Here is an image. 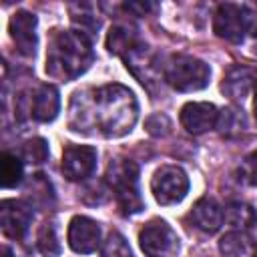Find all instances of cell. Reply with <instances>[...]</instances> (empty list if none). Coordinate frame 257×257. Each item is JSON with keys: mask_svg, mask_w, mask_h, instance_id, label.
<instances>
[{"mask_svg": "<svg viewBox=\"0 0 257 257\" xmlns=\"http://www.w3.org/2000/svg\"><path fill=\"white\" fill-rule=\"evenodd\" d=\"M139 104L122 84H102L96 88L76 90L68 106V124L76 133L122 137L137 122Z\"/></svg>", "mask_w": 257, "mask_h": 257, "instance_id": "1", "label": "cell"}, {"mask_svg": "<svg viewBox=\"0 0 257 257\" xmlns=\"http://www.w3.org/2000/svg\"><path fill=\"white\" fill-rule=\"evenodd\" d=\"M94 60L92 42L80 30H54L46 48V74L56 80H74Z\"/></svg>", "mask_w": 257, "mask_h": 257, "instance_id": "2", "label": "cell"}, {"mask_svg": "<svg viewBox=\"0 0 257 257\" xmlns=\"http://www.w3.org/2000/svg\"><path fill=\"white\" fill-rule=\"evenodd\" d=\"M106 183L122 215L139 213L145 203L139 193V167L131 159H114L106 169Z\"/></svg>", "mask_w": 257, "mask_h": 257, "instance_id": "3", "label": "cell"}, {"mask_svg": "<svg viewBox=\"0 0 257 257\" xmlns=\"http://www.w3.org/2000/svg\"><path fill=\"white\" fill-rule=\"evenodd\" d=\"M209 66L189 54H175L165 66V80L181 92H195L209 84Z\"/></svg>", "mask_w": 257, "mask_h": 257, "instance_id": "4", "label": "cell"}, {"mask_svg": "<svg viewBox=\"0 0 257 257\" xmlns=\"http://www.w3.org/2000/svg\"><path fill=\"white\" fill-rule=\"evenodd\" d=\"M151 191L161 205L181 203L189 191V177L181 167L165 165L155 171L151 179Z\"/></svg>", "mask_w": 257, "mask_h": 257, "instance_id": "5", "label": "cell"}, {"mask_svg": "<svg viewBox=\"0 0 257 257\" xmlns=\"http://www.w3.org/2000/svg\"><path fill=\"white\" fill-rule=\"evenodd\" d=\"M139 243L145 255L149 257H173L179 251L177 233L167 221L161 219H153L141 229Z\"/></svg>", "mask_w": 257, "mask_h": 257, "instance_id": "6", "label": "cell"}, {"mask_svg": "<svg viewBox=\"0 0 257 257\" xmlns=\"http://www.w3.org/2000/svg\"><path fill=\"white\" fill-rule=\"evenodd\" d=\"M213 30L219 38H225L229 42H241L247 32L243 6L235 2L219 4L215 10V18H213Z\"/></svg>", "mask_w": 257, "mask_h": 257, "instance_id": "7", "label": "cell"}, {"mask_svg": "<svg viewBox=\"0 0 257 257\" xmlns=\"http://www.w3.org/2000/svg\"><path fill=\"white\" fill-rule=\"evenodd\" d=\"M96 169V149L88 145H68L62 153V173L68 181H82Z\"/></svg>", "mask_w": 257, "mask_h": 257, "instance_id": "8", "label": "cell"}, {"mask_svg": "<svg viewBox=\"0 0 257 257\" xmlns=\"http://www.w3.org/2000/svg\"><path fill=\"white\" fill-rule=\"evenodd\" d=\"M30 221H32L30 205L16 199H4L0 203V225L6 237L22 239L30 227Z\"/></svg>", "mask_w": 257, "mask_h": 257, "instance_id": "9", "label": "cell"}, {"mask_svg": "<svg viewBox=\"0 0 257 257\" xmlns=\"http://www.w3.org/2000/svg\"><path fill=\"white\" fill-rule=\"evenodd\" d=\"M36 26H38L36 16L26 10H18L8 22L10 38L14 40L18 52L24 56H34V52H36V46H38Z\"/></svg>", "mask_w": 257, "mask_h": 257, "instance_id": "10", "label": "cell"}, {"mask_svg": "<svg viewBox=\"0 0 257 257\" xmlns=\"http://www.w3.org/2000/svg\"><path fill=\"white\" fill-rule=\"evenodd\" d=\"M68 245L76 253H92L100 243V227L96 221L76 215L68 223Z\"/></svg>", "mask_w": 257, "mask_h": 257, "instance_id": "11", "label": "cell"}, {"mask_svg": "<svg viewBox=\"0 0 257 257\" xmlns=\"http://www.w3.org/2000/svg\"><path fill=\"white\" fill-rule=\"evenodd\" d=\"M181 124L191 135H203L217 126L219 110L211 102H187L181 108Z\"/></svg>", "mask_w": 257, "mask_h": 257, "instance_id": "12", "label": "cell"}, {"mask_svg": "<svg viewBox=\"0 0 257 257\" xmlns=\"http://www.w3.org/2000/svg\"><path fill=\"white\" fill-rule=\"evenodd\" d=\"M189 219H191V223L199 231L211 235V233H217L219 231V227L223 223V211H221V207L217 205L215 199L203 197V199H199L193 205V209L189 213Z\"/></svg>", "mask_w": 257, "mask_h": 257, "instance_id": "13", "label": "cell"}, {"mask_svg": "<svg viewBox=\"0 0 257 257\" xmlns=\"http://www.w3.org/2000/svg\"><path fill=\"white\" fill-rule=\"evenodd\" d=\"M32 102V116L38 122H50L58 116L60 110V94L56 86L52 84H42L36 88V92L30 98Z\"/></svg>", "mask_w": 257, "mask_h": 257, "instance_id": "14", "label": "cell"}, {"mask_svg": "<svg viewBox=\"0 0 257 257\" xmlns=\"http://www.w3.org/2000/svg\"><path fill=\"white\" fill-rule=\"evenodd\" d=\"M124 62H126V68L143 82V84H149L155 76H157V60H155V54L149 50V46L145 44H137L131 52L124 54Z\"/></svg>", "mask_w": 257, "mask_h": 257, "instance_id": "15", "label": "cell"}, {"mask_svg": "<svg viewBox=\"0 0 257 257\" xmlns=\"http://www.w3.org/2000/svg\"><path fill=\"white\" fill-rule=\"evenodd\" d=\"M223 257H257V241L247 231H229L219 241Z\"/></svg>", "mask_w": 257, "mask_h": 257, "instance_id": "16", "label": "cell"}, {"mask_svg": "<svg viewBox=\"0 0 257 257\" xmlns=\"http://www.w3.org/2000/svg\"><path fill=\"white\" fill-rule=\"evenodd\" d=\"M253 82H255L253 70H249L247 66H233L225 74L221 90L233 100H243L249 94V90L253 88Z\"/></svg>", "mask_w": 257, "mask_h": 257, "instance_id": "17", "label": "cell"}, {"mask_svg": "<svg viewBox=\"0 0 257 257\" xmlns=\"http://www.w3.org/2000/svg\"><path fill=\"white\" fill-rule=\"evenodd\" d=\"M223 219L227 221V225H231L235 231H249L257 225V213L251 205L241 203V201H233L225 207Z\"/></svg>", "mask_w": 257, "mask_h": 257, "instance_id": "18", "label": "cell"}, {"mask_svg": "<svg viewBox=\"0 0 257 257\" xmlns=\"http://www.w3.org/2000/svg\"><path fill=\"white\" fill-rule=\"evenodd\" d=\"M137 44H139V40H137V32H135L133 26H128V24H114L108 30V36H106V48H108V52L122 54L124 56Z\"/></svg>", "mask_w": 257, "mask_h": 257, "instance_id": "19", "label": "cell"}, {"mask_svg": "<svg viewBox=\"0 0 257 257\" xmlns=\"http://www.w3.org/2000/svg\"><path fill=\"white\" fill-rule=\"evenodd\" d=\"M217 128L221 135L225 137H237L247 128V120L241 108L235 106H227L223 110H219V118H217Z\"/></svg>", "mask_w": 257, "mask_h": 257, "instance_id": "20", "label": "cell"}, {"mask_svg": "<svg viewBox=\"0 0 257 257\" xmlns=\"http://www.w3.org/2000/svg\"><path fill=\"white\" fill-rule=\"evenodd\" d=\"M24 175V167H22V159L12 155V153H2L0 157V177H2V187L4 189H12L22 181Z\"/></svg>", "mask_w": 257, "mask_h": 257, "instance_id": "21", "label": "cell"}, {"mask_svg": "<svg viewBox=\"0 0 257 257\" xmlns=\"http://www.w3.org/2000/svg\"><path fill=\"white\" fill-rule=\"evenodd\" d=\"M68 10H70V18H72V22L80 26V32L86 34V32H94V30H98L100 20H98V16L94 14V6H92V4L78 2V4H70Z\"/></svg>", "mask_w": 257, "mask_h": 257, "instance_id": "22", "label": "cell"}, {"mask_svg": "<svg viewBox=\"0 0 257 257\" xmlns=\"http://www.w3.org/2000/svg\"><path fill=\"white\" fill-rule=\"evenodd\" d=\"M36 247L44 257H56L60 253V243H58V235L52 223H44L38 231L36 237Z\"/></svg>", "mask_w": 257, "mask_h": 257, "instance_id": "23", "label": "cell"}, {"mask_svg": "<svg viewBox=\"0 0 257 257\" xmlns=\"http://www.w3.org/2000/svg\"><path fill=\"white\" fill-rule=\"evenodd\" d=\"M20 159L24 163H30V165H40L48 159V143L40 137H34L30 141H26L20 149Z\"/></svg>", "mask_w": 257, "mask_h": 257, "instance_id": "24", "label": "cell"}, {"mask_svg": "<svg viewBox=\"0 0 257 257\" xmlns=\"http://www.w3.org/2000/svg\"><path fill=\"white\" fill-rule=\"evenodd\" d=\"M100 257H133V251H131L126 239H124L118 231H112V233H108V237L102 241Z\"/></svg>", "mask_w": 257, "mask_h": 257, "instance_id": "25", "label": "cell"}, {"mask_svg": "<svg viewBox=\"0 0 257 257\" xmlns=\"http://www.w3.org/2000/svg\"><path fill=\"white\" fill-rule=\"evenodd\" d=\"M237 181L249 187L257 185V151L249 153L237 167Z\"/></svg>", "mask_w": 257, "mask_h": 257, "instance_id": "26", "label": "cell"}, {"mask_svg": "<svg viewBox=\"0 0 257 257\" xmlns=\"http://www.w3.org/2000/svg\"><path fill=\"white\" fill-rule=\"evenodd\" d=\"M145 126H147V131H149L151 135H155V137H163V135H167V133H169L171 122H169V118H167L165 114L157 112V114H153V116H149V118H147Z\"/></svg>", "mask_w": 257, "mask_h": 257, "instance_id": "27", "label": "cell"}, {"mask_svg": "<svg viewBox=\"0 0 257 257\" xmlns=\"http://www.w3.org/2000/svg\"><path fill=\"white\" fill-rule=\"evenodd\" d=\"M26 193H28L30 197H34L36 201H40V199H42V203H46V201H48V197H52V195H50V183L44 179V175H42L40 189H38V181H36V177H32L30 187L26 189Z\"/></svg>", "mask_w": 257, "mask_h": 257, "instance_id": "28", "label": "cell"}, {"mask_svg": "<svg viewBox=\"0 0 257 257\" xmlns=\"http://www.w3.org/2000/svg\"><path fill=\"white\" fill-rule=\"evenodd\" d=\"M247 22V32L251 36H257V2H241Z\"/></svg>", "mask_w": 257, "mask_h": 257, "instance_id": "29", "label": "cell"}, {"mask_svg": "<svg viewBox=\"0 0 257 257\" xmlns=\"http://www.w3.org/2000/svg\"><path fill=\"white\" fill-rule=\"evenodd\" d=\"M153 8H155V4H151V2H126L124 4V10L126 12H133L135 16H145Z\"/></svg>", "mask_w": 257, "mask_h": 257, "instance_id": "30", "label": "cell"}, {"mask_svg": "<svg viewBox=\"0 0 257 257\" xmlns=\"http://www.w3.org/2000/svg\"><path fill=\"white\" fill-rule=\"evenodd\" d=\"M2 257H14V255H12V249H10V247H4V249H2Z\"/></svg>", "mask_w": 257, "mask_h": 257, "instance_id": "31", "label": "cell"}, {"mask_svg": "<svg viewBox=\"0 0 257 257\" xmlns=\"http://www.w3.org/2000/svg\"><path fill=\"white\" fill-rule=\"evenodd\" d=\"M253 112H255V120H257V90H255V98H253Z\"/></svg>", "mask_w": 257, "mask_h": 257, "instance_id": "32", "label": "cell"}]
</instances>
